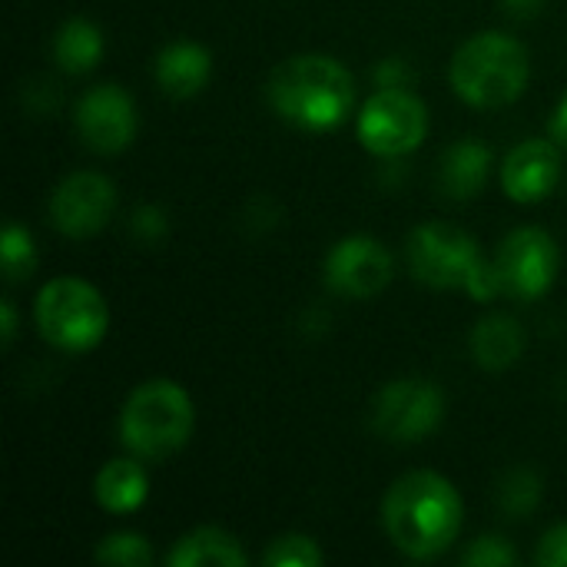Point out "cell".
Listing matches in <instances>:
<instances>
[{"label": "cell", "instance_id": "cell-1", "mask_svg": "<svg viewBox=\"0 0 567 567\" xmlns=\"http://www.w3.org/2000/svg\"><path fill=\"white\" fill-rule=\"evenodd\" d=\"M462 515L458 488L439 472L402 475L382 502L385 535L412 561L445 555L462 532Z\"/></svg>", "mask_w": 567, "mask_h": 567}, {"label": "cell", "instance_id": "cell-2", "mask_svg": "<svg viewBox=\"0 0 567 567\" xmlns=\"http://www.w3.org/2000/svg\"><path fill=\"white\" fill-rule=\"evenodd\" d=\"M266 96L286 123L326 133L349 116L355 103V80L346 63L329 53H296L269 73Z\"/></svg>", "mask_w": 567, "mask_h": 567}, {"label": "cell", "instance_id": "cell-3", "mask_svg": "<svg viewBox=\"0 0 567 567\" xmlns=\"http://www.w3.org/2000/svg\"><path fill=\"white\" fill-rule=\"evenodd\" d=\"M405 256L412 276L432 289H462L478 302H492L505 292L495 259L452 223H422L409 236Z\"/></svg>", "mask_w": 567, "mask_h": 567}, {"label": "cell", "instance_id": "cell-4", "mask_svg": "<svg viewBox=\"0 0 567 567\" xmlns=\"http://www.w3.org/2000/svg\"><path fill=\"white\" fill-rule=\"evenodd\" d=\"M532 76V60L528 50L502 33V30H485L468 37L449 66L452 90L478 110H498L515 103Z\"/></svg>", "mask_w": 567, "mask_h": 567}, {"label": "cell", "instance_id": "cell-5", "mask_svg": "<svg viewBox=\"0 0 567 567\" xmlns=\"http://www.w3.org/2000/svg\"><path fill=\"white\" fill-rule=\"evenodd\" d=\"M196 425L193 399L173 379H150L136 385L120 409V442L143 462L176 455Z\"/></svg>", "mask_w": 567, "mask_h": 567}, {"label": "cell", "instance_id": "cell-6", "mask_svg": "<svg viewBox=\"0 0 567 567\" xmlns=\"http://www.w3.org/2000/svg\"><path fill=\"white\" fill-rule=\"evenodd\" d=\"M33 322L40 336L60 352H90L110 329V309L96 286L76 276L43 282L33 299Z\"/></svg>", "mask_w": 567, "mask_h": 567}, {"label": "cell", "instance_id": "cell-7", "mask_svg": "<svg viewBox=\"0 0 567 567\" xmlns=\"http://www.w3.org/2000/svg\"><path fill=\"white\" fill-rule=\"evenodd\" d=\"M355 133L369 153L402 159L429 136V110L412 90H379L362 103Z\"/></svg>", "mask_w": 567, "mask_h": 567}, {"label": "cell", "instance_id": "cell-8", "mask_svg": "<svg viewBox=\"0 0 567 567\" xmlns=\"http://www.w3.org/2000/svg\"><path fill=\"white\" fill-rule=\"evenodd\" d=\"M445 419V392L425 379H395L372 402V425L392 445L429 439Z\"/></svg>", "mask_w": 567, "mask_h": 567}, {"label": "cell", "instance_id": "cell-9", "mask_svg": "<svg viewBox=\"0 0 567 567\" xmlns=\"http://www.w3.org/2000/svg\"><path fill=\"white\" fill-rule=\"evenodd\" d=\"M495 266L502 276V289L515 299H538L551 289L561 252L558 243L538 229V226H522L508 233L495 252Z\"/></svg>", "mask_w": 567, "mask_h": 567}, {"label": "cell", "instance_id": "cell-10", "mask_svg": "<svg viewBox=\"0 0 567 567\" xmlns=\"http://www.w3.org/2000/svg\"><path fill=\"white\" fill-rule=\"evenodd\" d=\"M116 209V186L103 173L76 169L50 193V219L70 239L96 236Z\"/></svg>", "mask_w": 567, "mask_h": 567}, {"label": "cell", "instance_id": "cell-11", "mask_svg": "<svg viewBox=\"0 0 567 567\" xmlns=\"http://www.w3.org/2000/svg\"><path fill=\"white\" fill-rule=\"evenodd\" d=\"M73 126L93 153H123L136 136V103L120 83H100L76 100Z\"/></svg>", "mask_w": 567, "mask_h": 567}, {"label": "cell", "instance_id": "cell-12", "mask_svg": "<svg viewBox=\"0 0 567 567\" xmlns=\"http://www.w3.org/2000/svg\"><path fill=\"white\" fill-rule=\"evenodd\" d=\"M395 272V259L385 243L372 236H346L326 256V286L346 299L379 296Z\"/></svg>", "mask_w": 567, "mask_h": 567}, {"label": "cell", "instance_id": "cell-13", "mask_svg": "<svg viewBox=\"0 0 567 567\" xmlns=\"http://www.w3.org/2000/svg\"><path fill=\"white\" fill-rule=\"evenodd\" d=\"M561 179V146L555 140L518 143L502 166V186L515 203H542Z\"/></svg>", "mask_w": 567, "mask_h": 567}, {"label": "cell", "instance_id": "cell-14", "mask_svg": "<svg viewBox=\"0 0 567 567\" xmlns=\"http://www.w3.org/2000/svg\"><path fill=\"white\" fill-rule=\"evenodd\" d=\"M153 76L159 90L173 100H189L196 96L209 76H213V56L203 43L196 40H173L159 50L153 63Z\"/></svg>", "mask_w": 567, "mask_h": 567}, {"label": "cell", "instance_id": "cell-15", "mask_svg": "<svg viewBox=\"0 0 567 567\" xmlns=\"http://www.w3.org/2000/svg\"><path fill=\"white\" fill-rule=\"evenodd\" d=\"M492 166H495V156H492L488 143H482V140H458L439 159V189L449 199L465 203V199H472L475 193L485 189Z\"/></svg>", "mask_w": 567, "mask_h": 567}, {"label": "cell", "instance_id": "cell-16", "mask_svg": "<svg viewBox=\"0 0 567 567\" xmlns=\"http://www.w3.org/2000/svg\"><path fill=\"white\" fill-rule=\"evenodd\" d=\"M468 352H472L475 365H482L488 372H505L525 352V329L515 316H505V312L485 316L475 322V329L468 336Z\"/></svg>", "mask_w": 567, "mask_h": 567}, {"label": "cell", "instance_id": "cell-17", "mask_svg": "<svg viewBox=\"0 0 567 567\" xmlns=\"http://www.w3.org/2000/svg\"><path fill=\"white\" fill-rule=\"evenodd\" d=\"M143 458L136 455H126V458H113L106 462L96 478H93V495H96V505L110 515H130L136 512L146 495H150V478H146V468L140 465Z\"/></svg>", "mask_w": 567, "mask_h": 567}, {"label": "cell", "instance_id": "cell-18", "mask_svg": "<svg viewBox=\"0 0 567 567\" xmlns=\"http://www.w3.org/2000/svg\"><path fill=\"white\" fill-rule=\"evenodd\" d=\"M246 551L236 535L216 525H199L183 535L166 555L169 567H246Z\"/></svg>", "mask_w": 567, "mask_h": 567}, {"label": "cell", "instance_id": "cell-19", "mask_svg": "<svg viewBox=\"0 0 567 567\" xmlns=\"http://www.w3.org/2000/svg\"><path fill=\"white\" fill-rule=\"evenodd\" d=\"M103 56V30L86 17H70L53 37V60L63 73H90Z\"/></svg>", "mask_w": 567, "mask_h": 567}, {"label": "cell", "instance_id": "cell-20", "mask_svg": "<svg viewBox=\"0 0 567 567\" xmlns=\"http://www.w3.org/2000/svg\"><path fill=\"white\" fill-rule=\"evenodd\" d=\"M542 478L532 472V468H512L502 482H498V492H495V502L498 508L505 512V518H528L538 505H542Z\"/></svg>", "mask_w": 567, "mask_h": 567}, {"label": "cell", "instance_id": "cell-21", "mask_svg": "<svg viewBox=\"0 0 567 567\" xmlns=\"http://www.w3.org/2000/svg\"><path fill=\"white\" fill-rule=\"evenodd\" d=\"M322 561H326V555H322L319 542L309 538V535H299V532L279 535V538L262 551V565L269 567H319Z\"/></svg>", "mask_w": 567, "mask_h": 567}, {"label": "cell", "instance_id": "cell-22", "mask_svg": "<svg viewBox=\"0 0 567 567\" xmlns=\"http://www.w3.org/2000/svg\"><path fill=\"white\" fill-rule=\"evenodd\" d=\"M93 558L100 565H116V567H146L153 561V548L143 535L136 532H116V535H106Z\"/></svg>", "mask_w": 567, "mask_h": 567}, {"label": "cell", "instance_id": "cell-23", "mask_svg": "<svg viewBox=\"0 0 567 567\" xmlns=\"http://www.w3.org/2000/svg\"><path fill=\"white\" fill-rule=\"evenodd\" d=\"M0 256H3V272L10 282H20L33 272L37 266V246L33 236L20 226V223H7L3 229V243H0Z\"/></svg>", "mask_w": 567, "mask_h": 567}, {"label": "cell", "instance_id": "cell-24", "mask_svg": "<svg viewBox=\"0 0 567 567\" xmlns=\"http://www.w3.org/2000/svg\"><path fill=\"white\" fill-rule=\"evenodd\" d=\"M462 565L468 567H515L518 565V551L498 538V535H482L475 542H468V548L462 551Z\"/></svg>", "mask_w": 567, "mask_h": 567}, {"label": "cell", "instance_id": "cell-25", "mask_svg": "<svg viewBox=\"0 0 567 567\" xmlns=\"http://www.w3.org/2000/svg\"><path fill=\"white\" fill-rule=\"evenodd\" d=\"M130 233L140 239V243H159L166 233H169V216L166 209L153 206V203H143L133 209L130 216Z\"/></svg>", "mask_w": 567, "mask_h": 567}, {"label": "cell", "instance_id": "cell-26", "mask_svg": "<svg viewBox=\"0 0 567 567\" xmlns=\"http://www.w3.org/2000/svg\"><path fill=\"white\" fill-rule=\"evenodd\" d=\"M375 83H379V90H412L415 70H412V63L402 60V56H385V60H379V66H375Z\"/></svg>", "mask_w": 567, "mask_h": 567}, {"label": "cell", "instance_id": "cell-27", "mask_svg": "<svg viewBox=\"0 0 567 567\" xmlns=\"http://www.w3.org/2000/svg\"><path fill=\"white\" fill-rule=\"evenodd\" d=\"M535 558H538L542 567H567V522L545 532V538L538 542Z\"/></svg>", "mask_w": 567, "mask_h": 567}, {"label": "cell", "instance_id": "cell-28", "mask_svg": "<svg viewBox=\"0 0 567 567\" xmlns=\"http://www.w3.org/2000/svg\"><path fill=\"white\" fill-rule=\"evenodd\" d=\"M256 209H259L256 203H249V206H246V223H252L259 233H262V229H272V223L279 219V213H276L272 199H266V196H262V213H256Z\"/></svg>", "mask_w": 567, "mask_h": 567}, {"label": "cell", "instance_id": "cell-29", "mask_svg": "<svg viewBox=\"0 0 567 567\" xmlns=\"http://www.w3.org/2000/svg\"><path fill=\"white\" fill-rule=\"evenodd\" d=\"M0 332H3V346H13V339H17V309H13V302L10 299H3L0 302Z\"/></svg>", "mask_w": 567, "mask_h": 567}, {"label": "cell", "instance_id": "cell-30", "mask_svg": "<svg viewBox=\"0 0 567 567\" xmlns=\"http://www.w3.org/2000/svg\"><path fill=\"white\" fill-rule=\"evenodd\" d=\"M551 140H555L561 150H567V93L565 100L558 103L555 116H551Z\"/></svg>", "mask_w": 567, "mask_h": 567}, {"label": "cell", "instance_id": "cell-31", "mask_svg": "<svg viewBox=\"0 0 567 567\" xmlns=\"http://www.w3.org/2000/svg\"><path fill=\"white\" fill-rule=\"evenodd\" d=\"M502 3H505V10H508L512 17H522V20L538 17L542 7H545V0H502Z\"/></svg>", "mask_w": 567, "mask_h": 567}]
</instances>
